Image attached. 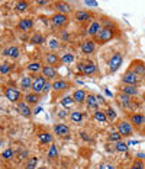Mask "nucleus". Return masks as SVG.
Returning <instances> with one entry per match:
<instances>
[{
    "mask_svg": "<svg viewBox=\"0 0 145 169\" xmlns=\"http://www.w3.org/2000/svg\"><path fill=\"white\" fill-rule=\"evenodd\" d=\"M94 120H96L97 123H102V124H106L109 120H107V115H106V112H102V111L97 110L94 112Z\"/></svg>",
    "mask_w": 145,
    "mask_h": 169,
    "instance_id": "nucleus-27",
    "label": "nucleus"
},
{
    "mask_svg": "<svg viewBox=\"0 0 145 169\" xmlns=\"http://www.w3.org/2000/svg\"><path fill=\"white\" fill-rule=\"evenodd\" d=\"M63 38H64V40H68V34H67V32H63Z\"/></svg>",
    "mask_w": 145,
    "mask_h": 169,
    "instance_id": "nucleus-54",
    "label": "nucleus"
},
{
    "mask_svg": "<svg viewBox=\"0 0 145 169\" xmlns=\"http://www.w3.org/2000/svg\"><path fill=\"white\" fill-rule=\"evenodd\" d=\"M118 102L121 104L122 107H126V108H128V107H131V96L122 92L118 95Z\"/></svg>",
    "mask_w": 145,
    "mask_h": 169,
    "instance_id": "nucleus-20",
    "label": "nucleus"
},
{
    "mask_svg": "<svg viewBox=\"0 0 145 169\" xmlns=\"http://www.w3.org/2000/svg\"><path fill=\"white\" fill-rule=\"evenodd\" d=\"M74 61V56L72 54H64L63 57H61V63L63 64H70Z\"/></svg>",
    "mask_w": 145,
    "mask_h": 169,
    "instance_id": "nucleus-36",
    "label": "nucleus"
},
{
    "mask_svg": "<svg viewBox=\"0 0 145 169\" xmlns=\"http://www.w3.org/2000/svg\"><path fill=\"white\" fill-rule=\"evenodd\" d=\"M118 133L121 136H126V137H129V136H132V133H134V128H132V124L131 123H128V121H121L119 124H118Z\"/></svg>",
    "mask_w": 145,
    "mask_h": 169,
    "instance_id": "nucleus-3",
    "label": "nucleus"
},
{
    "mask_svg": "<svg viewBox=\"0 0 145 169\" xmlns=\"http://www.w3.org/2000/svg\"><path fill=\"white\" fill-rule=\"evenodd\" d=\"M100 29H102V26L99 22H93L91 25L89 26V29H87V32H89L90 37H96L99 32H100Z\"/></svg>",
    "mask_w": 145,
    "mask_h": 169,
    "instance_id": "nucleus-22",
    "label": "nucleus"
},
{
    "mask_svg": "<svg viewBox=\"0 0 145 169\" xmlns=\"http://www.w3.org/2000/svg\"><path fill=\"white\" fill-rule=\"evenodd\" d=\"M36 169H45V168H44V166H42V168H36Z\"/></svg>",
    "mask_w": 145,
    "mask_h": 169,
    "instance_id": "nucleus-55",
    "label": "nucleus"
},
{
    "mask_svg": "<svg viewBox=\"0 0 145 169\" xmlns=\"http://www.w3.org/2000/svg\"><path fill=\"white\" fill-rule=\"evenodd\" d=\"M51 88H52V86H51V84H48V83H47V84H45V89H44V93H47V92H48V91H49V89H51Z\"/></svg>",
    "mask_w": 145,
    "mask_h": 169,
    "instance_id": "nucleus-50",
    "label": "nucleus"
},
{
    "mask_svg": "<svg viewBox=\"0 0 145 169\" xmlns=\"http://www.w3.org/2000/svg\"><path fill=\"white\" fill-rule=\"evenodd\" d=\"M72 99L77 104H81V102H84L87 99V93L84 92L83 89H79V91H76V92L72 93Z\"/></svg>",
    "mask_w": 145,
    "mask_h": 169,
    "instance_id": "nucleus-15",
    "label": "nucleus"
},
{
    "mask_svg": "<svg viewBox=\"0 0 145 169\" xmlns=\"http://www.w3.org/2000/svg\"><path fill=\"white\" fill-rule=\"evenodd\" d=\"M17 111H19L20 115H23L26 118H29V117L32 115V110L29 108V105H28L26 102H19V104H17Z\"/></svg>",
    "mask_w": 145,
    "mask_h": 169,
    "instance_id": "nucleus-8",
    "label": "nucleus"
},
{
    "mask_svg": "<svg viewBox=\"0 0 145 169\" xmlns=\"http://www.w3.org/2000/svg\"><path fill=\"white\" fill-rule=\"evenodd\" d=\"M45 60H47V64H48V66H52V67L57 66V64L61 61V59L57 56L55 53H48V54H47V57H45Z\"/></svg>",
    "mask_w": 145,
    "mask_h": 169,
    "instance_id": "nucleus-17",
    "label": "nucleus"
},
{
    "mask_svg": "<svg viewBox=\"0 0 145 169\" xmlns=\"http://www.w3.org/2000/svg\"><path fill=\"white\" fill-rule=\"evenodd\" d=\"M5 95L10 102H17L20 99V92L15 89V88H6L5 89Z\"/></svg>",
    "mask_w": 145,
    "mask_h": 169,
    "instance_id": "nucleus-6",
    "label": "nucleus"
},
{
    "mask_svg": "<svg viewBox=\"0 0 145 169\" xmlns=\"http://www.w3.org/2000/svg\"><path fill=\"white\" fill-rule=\"evenodd\" d=\"M47 3H48V2H45V0H39V2H38V5H47Z\"/></svg>",
    "mask_w": 145,
    "mask_h": 169,
    "instance_id": "nucleus-53",
    "label": "nucleus"
},
{
    "mask_svg": "<svg viewBox=\"0 0 145 169\" xmlns=\"http://www.w3.org/2000/svg\"><path fill=\"white\" fill-rule=\"evenodd\" d=\"M45 84H47V79L44 76H36L33 79V84H32V92L35 93H42L45 89Z\"/></svg>",
    "mask_w": 145,
    "mask_h": 169,
    "instance_id": "nucleus-2",
    "label": "nucleus"
},
{
    "mask_svg": "<svg viewBox=\"0 0 145 169\" xmlns=\"http://www.w3.org/2000/svg\"><path fill=\"white\" fill-rule=\"evenodd\" d=\"M138 76H144L145 75V64L142 61H132V70Z\"/></svg>",
    "mask_w": 145,
    "mask_h": 169,
    "instance_id": "nucleus-10",
    "label": "nucleus"
},
{
    "mask_svg": "<svg viewBox=\"0 0 145 169\" xmlns=\"http://www.w3.org/2000/svg\"><path fill=\"white\" fill-rule=\"evenodd\" d=\"M54 131H55L57 136H60V137H67L68 136V133H70V128L65 126V124H57L55 127H54Z\"/></svg>",
    "mask_w": 145,
    "mask_h": 169,
    "instance_id": "nucleus-13",
    "label": "nucleus"
},
{
    "mask_svg": "<svg viewBox=\"0 0 145 169\" xmlns=\"http://www.w3.org/2000/svg\"><path fill=\"white\" fill-rule=\"evenodd\" d=\"M81 137H83L84 140H87V142H90V137H87V136H86V133H81Z\"/></svg>",
    "mask_w": 145,
    "mask_h": 169,
    "instance_id": "nucleus-51",
    "label": "nucleus"
},
{
    "mask_svg": "<svg viewBox=\"0 0 145 169\" xmlns=\"http://www.w3.org/2000/svg\"><path fill=\"white\" fill-rule=\"evenodd\" d=\"M137 158H139V161H142V159H145V153H138Z\"/></svg>",
    "mask_w": 145,
    "mask_h": 169,
    "instance_id": "nucleus-49",
    "label": "nucleus"
},
{
    "mask_svg": "<svg viewBox=\"0 0 145 169\" xmlns=\"http://www.w3.org/2000/svg\"><path fill=\"white\" fill-rule=\"evenodd\" d=\"M122 82H123L125 84H134V86H135V84L138 83V75H135L134 72H131V70H129L128 73H125V75H123Z\"/></svg>",
    "mask_w": 145,
    "mask_h": 169,
    "instance_id": "nucleus-7",
    "label": "nucleus"
},
{
    "mask_svg": "<svg viewBox=\"0 0 145 169\" xmlns=\"http://www.w3.org/2000/svg\"><path fill=\"white\" fill-rule=\"evenodd\" d=\"M28 70H29V72H32V73H36V72L42 70V67H41V63H38V61H33V63H31V64H28Z\"/></svg>",
    "mask_w": 145,
    "mask_h": 169,
    "instance_id": "nucleus-29",
    "label": "nucleus"
},
{
    "mask_svg": "<svg viewBox=\"0 0 145 169\" xmlns=\"http://www.w3.org/2000/svg\"><path fill=\"white\" fill-rule=\"evenodd\" d=\"M33 26V22L31 19H22L19 24H17V28L20 29V31H23V32H28L29 29H32Z\"/></svg>",
    "mask_w": 145,
    "mask_h": 169,
    "instance_id": "nucleus-16",
    "label": "nucleus"
},
{
    "mask_svg": "<svg viewBox=\"0 0 145 169\" xmlns=\"http://www.w3.org/2000/svg\"><path fill=\"white\" fill-rule=\"evenodd\" d=\"M41 111H42V107H38V108H36V110L33 111V114H39Z\"/></svg>",
    "mask_w": 145,
    "mask_h": 169,
    "instance_id": "nucleus-52",
    "label": "nucleus"
},
{
    "mask_svg": "<svg viewBox=\"0 0 145 169\" xmlns=\"http://www.w3.org/2000/svg\"><path fill=\"white\" fill-rule=\"evenodd\" d=\"M113 37H115V32H113L110 28H102L100 32L94 37V40H96L99 44H106V42L110 41Z\"/></svg>",
    "mask_w": 145,
    "mask_h": 169,
    "instance_id": "nucleus-1",
    "label": "nucleus"
},
{
    "mask_svg": "<svg viewBox=\"0 0 145 169\" xmlns=\"http://www.w3.org/2000/svg\"><path fill=\"white\" fill-rule=\"evenodd\" d=\"M106 115H107V120H109V121H115L116 117H118L113 108H107V110H106Z\"/></svg>",
    "mask_w": 145,
    "mask_h": 169,
    "instance_id": "nucleus-38",
    "label": "nucleus"
},
{
    "mask_svg": "<svg viewBox=\"0 0 145 169\" xmlns=\"http://www.w3.org/2000/svg\"><path fill=\"white\" fill-rule=\"evenodd\" d=\"M122 64V56L119 53H116V54H113L110 60H109V69L112 70V72H116L118 69L121 67Z\"/></svg>",
    "mask_w": 145,
    "mask_h": 169,
    "instance_id": "nucleus-5",
    "label": "nucleus"
},
{
    "mask_svg": "<svg viewBox=\"0 0 145 169\" xmlns=\"http://www.w3.org/2000/svg\"><path fill=\"white\" fill-rule=\"evenodd\" d=\"M55 9L63 15H67L70 12V6L67 3H55Z\"/></svg>",
    "mask_w": 145,
    "mask_h": 169,
    "instance_id": "nucleus-28",
    "label": "nucleus"
},
{
    "mask_svg": "<svg viewBox=\"0 0 145 169\" xmlns=\"http://www.w3.org/2000/svg\"><path fill=\"white\" fill-rule=\"evenodd\" d=\"M3 54L12 57V59H17L19 57V48L17 47H9V48H6V50L3 51Z\"/></svg>",
    "mask_w": 145,
    "mask_h": 169,
    "instance_id": "nucleus-24",
    "label": "nucleus"
},
{
    "mask_svg": "<svg viewBox=\"0 0 145 169\" xmlns=\"http://www.w3.org/2000/svg\"><path fill=\"white\" fill-rule=\"evenodd\" d=\"M89 19H90L89 12H84V10L76 12V21H77V22H86V21H89Z\"/></svg>",
    "mask_w": 145,
    "mask_h": 169,
    "instance_id": "nucleus-25",
    "label": "nucleus"
},
{
    "mask_svg": "<svg viewBox=\"0 0 145 169\" xmlns=\"http://www.w3.org/2000/svg\"><path fill=\"white\" fill-rule=\"evenodd\" d=\"M94 48H96V44H94V41H90V40H87V41L83 42V45H81V51H83V54H91V53H94Z\"/></svg>",
    "mask_w": 145,
    "mask_h": 169,
    "instance_id": "nucleus-12",
    "label": "nucleus"
},
{
    "mask_svg": "<svg viewBox=\"0 0 145 169\" xmlns=\"http://www.w3.org/2000/svg\"><path fill=\"white\" fill-rule=\"evenodd\" d=\"M61 104H63L64 108H70L72 104H74V99H72V96H64V98L61 99Z\"/></svg>",
    "mask_w": 145,
    "mask_h": 169,
    "instance_id": "nucleus-31",
    "label": "nucleus"
},
{
    "mask_svg": "<svg viewBox=\"0 0 145 169\" xmlns=\"http://www.w3.org/2000/svg\"><path fill=\"white\" fill-rule=\"evenodd\" d=\"M10 70H12V66H10L9 63H2V66H0V73H2L3 76L8 75Z\"/></svg>",
    "mask_w": 145,
    "mask_h": 169,
    "instance_id": "nucleus-35",
    "label": "nucleus"
},
{
    "mask_svg": "<svg viewBox=\"0 0 145 169\" xmlns=\"http://www.w3.org/2000/svg\"><path fill=\"white\" fill-rule=\"evenodd\" d=\"M49 47H51V48H58L60 44H58L57 40H51V41H49Z\"/></svg>",
    "mask_w": 145,
    "mask_h": 169,
    "instance_id": "nucleus-46",
    "label": "nucleus"
},
{
    "mask_svg": "<svg viewBox=\"0 0 145 169\" xmlns=\"http://www.w3.org/2000/svg\"><path fill=\"white\" fill-rule=\"evenodd\" d=\"M36 163H38V158H31L29 161L26 162L25 169H36Z\"/></svg>",
    "mask_w": 145,
    "mask_h": 169,
    "instance_id": "nucleus-32",
    "label": "nucleus"
},
{
    "mask_svg": "<svg viewBox=\"0 0 145 169\" xmlns=\"http://www.w3.org/2000/svg\"><path fill=\"white\" fill-rule=\"evenodd\" d=\"M68 88H70V83L65 82V80H61V79H58V80H55V82L52 83V89H54L55 92H61V91H65V89H68Z\"/></svg>",
    "mask_w": 145,
    "mask_h": 169,
    "instance_id": "nucleus-14",
    "label": "nucleus"
},
{
    "mask_svg": "<svg viewBox=\"0 0 145 169\" xmlns=\"http://www.w3.org/2000/svg\"><path fill=\"white\" fill-rule=\"evenodd\" d=\"M131 169H144V163H142V161H135Z\"/></svg>",
    "mask_w": 145,
    "mask_h": 169,
    "instance_id": "nucleus-43",
    "label": "nucleus"
},
{
    "mask_svg": "<svg viewBox=\"0 0 145 169\" xmlns=\"http://www.w3.org/2000/svg\"><path fill=\"white\" fill-rule=\"evenodd\" d=\"M86 102H87V107H89V108H93V110H97V107H99L97 98L94 96V95H87Z\"/></svg>",
    "mask_w": 145,
    "mask_h": 169,
    "instance_id": "nucleus-26",
    "label": "nucleus"
},
{
    "mask_svg": "<svg viewBox=\"0 0 145 169\" xmlns=\"http://www.w3.org/2000/svg\"><path fill=\"white\" fill-rule=\"evenodd\" d=\"M96 98H97V102H99V104H103V102H105V98H103V96H100V95H97Z\"/></svg>",
    "mask_w": 145,
    "mask_h": 169,
    "instance_id": "nucleus-48",
    "label": "nucleus"
},
{
    "mask_svg": "<svg viewBox=\"0 0 145 169\" xmlns=\"http://www.w3.org/2000/svg\"><path fill=\"white\" fill-rule=\"evenodd\" d=\"M122 92L129 95V96H137L138 95V88L134 84H126L125 88H122Z\"/></svg>",
    "mask_w": 145,
    "mask_h": 169,
    "instance_id": "nucleus-21",
    "label": "nucleus"
},
{
    "mask_svg": "<svg viewBox=\"0 0 145 169\" xmlns=\"http://www.w3.org/2000/svg\"><path fill=\"white\" fill-rule=\"evenodd\" d=\"M144 124H145V121H144Z\"/></svg>",
    "mask_w": 145,
    "mask_h": 169,
    "instance_id": "nucleus-56",
    "label": "nucleus"
},
{
    "mask_svg": "<svg viewBox=\"0 0 145 169\" xmlns=\"http://www.w3.org/2000/svg\"><path fill=\"white\" fill-rule=\"evenodd\" d=\"M116 150H118V152H126V150H128V144L123 143V142L116 143Z\"/></svg>",
    "mask_w": 145,
    "mask_h": 169,
    "instance_id": "nucleus-41",
    "label": "nucleus"
},
{
    "mask_svg": "<svg viewBox=\"0 0 145 169\" xmlns=\"http://www.w3.org/2000/svg\"><path fill=\"white\" fill-rule=\"evenodd\" d=\"M39 101V95L38 93H28V95H25V102L28 104V105H35V104H38Z\"/></svg>",
    "mask_w": 145,
    "mask_h": 169,
    "instance_id": "nucleus-19",
    "label": "nucleus"
},
{
    "mask_svg": "<svg viewBox=\"0 0 145 169\" xmlns=\"http://www.w3.org/2000/svg\"><path fill=\"white\" fill-rule=\"evenodd\" d=\"M31 41H32L33 44H42V42L45 41V38H44V35H41V34H35V35H32Z\"/></svg>",
    "mask_w": 145,
    "mask_h": 169,
    "instance_id": "nucleus-37",
    "label": "nucleus"
},
{
    "mask_svg": "<svg viewBox=\"0 0 145 169\" xmlns=\"http://www.w3.org/2000/svg\"><path fill=\"white\" fill-rule=\"evenodd\" d=\"M58 117H60V118H65V117H67V111H61V112H58Z\"/></svg>",
    "mask_w": 145,
    "mask_h": 169,
    "instance_id": "nucleus-47",
    "label": "nucleus"
},
{
    "mask_svg": "<svg viewBox=\"0 0 145 169\" xmlns=\"http://www.w3.org/2000/svg\"><path fill=\"white\" fill-rule=\"evenodd\" d=\"M84 3H86L87 6H90V8H97V6H99V3L94 2V0H86Z\"/></svg>",
    "mask_w": 145,
    "mask_h": 169,
    "instance_id": "nucleus-44",
    "label": "nucleus"
},
{
    "mask_svg": "<svg viewBox=\"0 0 145 169\" xmlns=\"http://www.w3.org/2000/svg\"><path fill=\"white\" fill-rule=\"evenodd\" d=\"M42 75H44V77L45 79H55L58 75H57V70L55 67H52V66H44L42 67Z\"/></svg>",
    "mask_w": 145,
    "mask_h": 169,
    "instance_id": "nucleus-11",
    "label": "nucleus"
},
{
    "mask_svg": "<svg viewBox=\"0 0 145 169\" xmlns=\"http://www.w3.org/2000/svg\"><path fill=\"white\" fill-rule=\"evenodd\" d=\"M28 9V3L26 2H17L16 3V10L17 12H25Z\"/></svg>",
    "mask_w": 145,
    "mask_h": 169,
    "instance_id": "nucleus-40",
    "label": "nucleus"
},
{
    "mask_svg": "<svg viewBox=\"0 0 145 169\" xmlns=\"http://www.w3.org/2000/svg\"><path fill=\"white\" fill-rule=\"evenodd\" d=\"M39 142L44 144L51 143L52 142V136L49 134V133H42V134H39Z\"/></svg>",
    "mask_w": 145,
    "mask_h": 169,
    "instance_id": "nucleus-30",
    "label": "nucleus"
},
{
    "mask_svg": "<svg viewBox=\"0 0 145 169\" xmlns=\"http://www.w3.org/2000/svg\"><path fill=\"white\" fill-rule=\"evenodd\" d=\"M51 22H52L54 26L60 28V26H64L68 24V18H67V15H63V13H55L51 18Z\"/></svg>",
    "mask_w": 145,
    "mask_h": 169,
    "instance_id": "nucleus-4",
    "label": "nucleus"
},
{
    "mask_svg": "<svg viewBox=\"0 0 145 169\" xmlns=\"http://www.w3.org/2000/svg\"><path fill=\"white\" fill-rule=\"evenodd\" d=\"M86 76H91V75H94L97 72V67L96 64L93 63V61H89V63H83V70H81Z\"/></svg>",
    "mask_w": 145,
    "mask_h": 169,
    "instance_id": "nucleus-9",
    "label": "nucleus"
},
{
    "mask_svg": "<svg viewBox=\"0 0 145 169\" xmlns=\"http://www.w3.org/2000/svg\"><path fill=\"white\" fill-rule=\"evenodd\" d=\"M121 139H122V136L119 134V133H110L109 137H107V140H109V142H113V143H119Z\"/></svg>",
    "mask_w": 145,
    "mask_h": 169,
    "instance_id": "nucleus-34",
    "label": "nucleus"
},
{
    "mask_svg": "<svg viewBox=\"0 0 145 169\" xmlns=\"http://www.w3.org/2000/svg\"><path fill=\"white\" fill-rule=\"evenodd\" d=\"M2 158L3 159H12L13 158V150L12 149H6L5 152L2 153Z\"/></svg>",
    "mask_w": 145,
    "mask_h": 169,
    "instance_id": "nucleus-42",
    "label": "nucleus"
},
{
    "mask_svg": "<svg viewBox=\"0 0 145 169\" xmlns=\"http://www.w3.org/2000/svg\"><path fill=\"white\" fill-rule=\"evenodd\" d=\"M81 120H83V114H81L80 111H72L71 112V121L72 123H80Z\"/></svg>",
    "mask_w": 145,
    "mask_h": 169,
    "instance_id": "nucleus-33",
    "label": "nucleus"
},
{
    "mask_svg": "<svg viewBox=\"0 0 145 169\" xmlns=\"http://www.w3.org/2000/svg\"><path fill=\"white\" fill-rule=\"evenodd\" d=\"M144 121H145V118L141 114H134V115H131V123L135 127H141L144 124Z\"/></svg>",
    "mask_w": 145,
    "mask_h": 169,
    "instance_id": "nucleus-23",
    "label": "nucleus"
},
{
    "mask_svg": "<svg viewBox=\"0 0 145 169\" xmlns=\"http://www.w3.org/2000/svg\"><path fill=\"white\" fill-rule=\"evenodd\" d=\"M32 79L29 76H23L20 79V88H22V91H29V89H32Z\"/></svg>",
    "mask_w": 145,
    "mask_h": 169,
    "instance_id": "nucleus-18",
    "label": "nucleus"
},
{
    "mask_svg": "<svg viewBox=\"0 0 145 169\" xmlns=\"http://www.w3.org/2000/svg\"><path fill=\"white\" fill-rule=\"evenodd\" d=\"M57 156H58V149H57V146H51V147H49V152H48V158L49 159H55Z\"/></svg>",
    "mask_w": 145,
    "mask_h": 169,
    "instance_id": "nucleus-39",
    "label": "nucleus"
},
{
    "mask_svg": "<svg viewBox=\"0 0 145 169\" xmlns=\"http://www.w3.org/2000/svg\"><path fill=\"white\" fill-rule=\"evenodd\" d=\"M99 169H115V166L109 165V163H102V165H99Z\"/></svg>",
    "mask_w": 145,
    "mask_h": 169,
    "instance_id": "nucleus-45",
    "label": "nucleus"
}]
</instances>
